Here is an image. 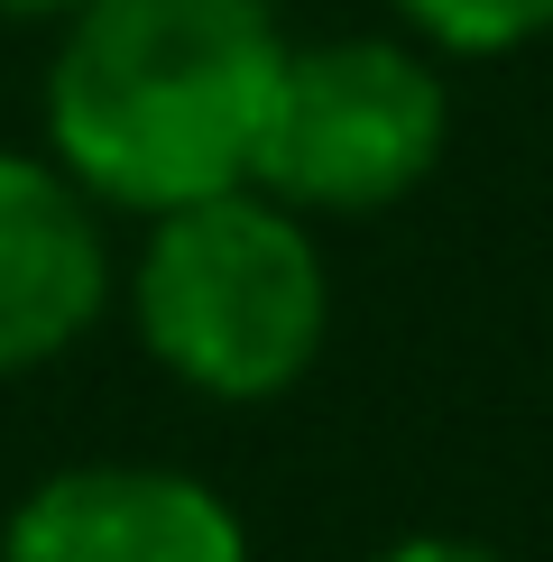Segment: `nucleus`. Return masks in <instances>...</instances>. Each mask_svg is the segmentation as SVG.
Returning a JSON list of instances; mask_svg holds the SVG:
<instances>
[{"instance_id":"f257e3e1","label":"nucleus","mask_w":553,"mask_h":562,"mask_svg":"<svg viewBox=\"0 0 553 562\" xmlns=\"http://www.w3.org/2000/svg\"><path fill=\"white\" fill-rule=\"evenodd\" d=\"M286 56L268 0H83L46 75L65 176L138 213L240 194Z\"/></svg>"},{"instance_id":"f03ea898","label":"nucleus","mask_w":553,"mask_h":562,"mask_svg":"<svg viewBox=\"0 0 553 562\" xmlns=\"http://www.w3.org/2000/svg\"><path fill=\"white\" fill-rule=\"evenodd\" d=\"M129 304L148 350L203 396H276L323 350L332 277H323L314 231L240 184V194L157 213Z\"/></svg>"},{"instance_id":"7ed1b4c3","label":"nucleus","mask_w":553,"mask_h":562,"mask_svg":"<svg viewBox=\"0 0 553 562\" xmlns=\"http://www.w3.org/2000/svg\"><path fill=\"white\" fill-rule=\"evenodd\" d=\"M452 130V92L415 46L387 37H323L295 46L268 102L259 176L268 203H314V213H369L433 176Z\"/></svg>"},{"instance_id":"20e7f679","label":"nucleus","mask_w":553,"mask_h":562,"mask_svg":"<svg viewBox=\"0 0 553 562\" xmlns=\"http://www.w3.org/2000/svg\"><path fill=\"white\" fill-rule=\"evenodd\" d=\"M0 562H249V535L222 488L148 471V461H83L19 498L0 526Z\"/></svg>"},{"instance_id":"39448f33","label":"nucleus","mask_w":553,"mask_h":562,"mask_svg":"<svg viewBox=\"0 0 553 562\" xmlns=\"http://www.w3.org/2000/svg\"><path fill=\"white\" fill-rule=\"evenodd\" d=\"M102 222L46 157L0 148V369H37L102 314Z\"/></svg>"},{"instance_id":"423d86ee","label":"nucleus","mask_w":553,"mask_h":562,"mask_svg":"<svg viewBox=\"0 0 553 562\" xmlns=\"http://www.w3.org/2000/svg\"><path fill=\"white\" fill-rule=\"evenodd\" d=\"M425 37L461 46V56H489V46H517L553 19V0H397Z\"/></svg>"},{"instance_id":"0eeeda50","label":"nucleus","mask_w":553,"mask_h":562,"mask_svg":"<svg viewBox=\"0 0 553 562\" xmlns=\"http://www.w3.org/2000/svg\"><path fill=\"white\" fill-rule=\"evenodd\" d=\"M379 562H507L498 544H461V535H406V544H387Z\"/></svg>"},{"instance_id":"6e6552de","label":"nucleus","mask_w":553,"mask_h":562,"mask_svg":"<svg viewBox=\"0 0 553 562\" xmlns=\"http://www.w3.org/2000/svg\"><path fill=\"white\" fill-rule=\"evenodd\" d=\"M0 10H83V0H0Z\"/></svg>"}]
</instances>
